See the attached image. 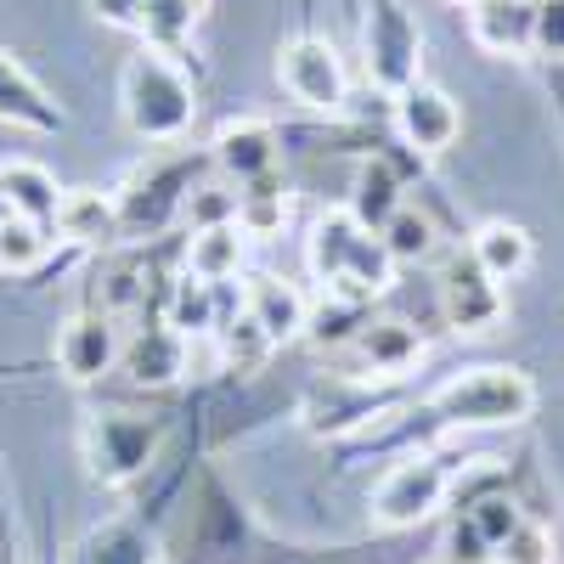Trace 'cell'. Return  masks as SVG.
<instances>
[{
	"mask_svg": "<svg viewBox=\"0 0 564 564\" xmlns=\"http://www.w3.org/2000/svg\"><path fill=\"white\" fill-rule=\"evenodd\" d=\"M395 130L406 135V148H417V153H446L457 141V130H463V113H457V102L446 97V90L406 85L395 97Z\"/></svg>",
	"mask_w": 564,
	"mask_h": 564,
	"instance_id": "obj_10",
	"label": "cell"
},
{
	"mask_svg": "<svg viewBox=\"0 0 564 564\" xmlns=\"http://www.w3.org/2000/svg\"><path fill=\"white\" fill-rule=\"evenodd\" d=\"M97 7V18H108V23H124V29H148V18H153V7L159 0H90Z\"/></svg>",
	"mask_w": 564,
	"mask_h": 564,
	"instance_id": "obj_31",
	"label": "cell"
},
{
	"mask_svg": "<svg viewBox=\"0 0 564 564\" xmlns=\"http://www.w3.org/2000/svg\"><path fill=\"white\" fill-rule=\"evenodd\" d=\"M52 249V226H34L23 215L0 220V271H34Z\"/></svg>",
	"mask_w": 564,
	"mask_h": 564,
	"instance_id": "obj_23",
	"label": "cell"
},
{
	"mask_svg": "<svg viewBox=\"0 0 564 564\" xmlns=\"http://www.w3.org/2000/svg\"><path fill=\"white\" fill-rule=\"evenodd\" d=\"M249 316L260 322V334L271 345L305 334V322H311L305 316V294L294 289V282H282V276H254L249 282Z\"/></svg>",
	"mask_w": 564,
	"mask_h": 564,
	"instance_id": "obj_15",
	"label": "cell"
},
{
	"mask_svg": "<svg viewBox=\"0 0 564 564\" xmlns=\"http://www.w3.org/2000/svg\"><path fill=\"white\" fill-rule=\"evenodd\" d=\"M215 164L231 170L243 186H249V181H265V175L276 170V135H271V124H260V119H231V124H220V135H215Z\"/></svg>",
	"mask_w": 564,
	"mask_h": 564,
	"instance_id": "obj_13",
	"label": "cell"
},
{
	"mask_svg": "<svg viewBox=\"0 0 564 564\" xmlns=\"http://www.w3.org/2000/svg\"><path fill=\"white\" fill-rule=\"evenodd\" d=\"M119 327L108 322V311H79L63 334H57V367L74 384H97L102 372L119 361Z\"/></svg>",
	"mask_w": 564,
	"mask_h": 564,
	"instance_id": "obj_9",
	"label": "cell"
},
{
	"mask_svg": "<svg viewBox=\"0 0 564 564\" xmlns=\"http://www.w3.org/2000/svg\"><path fill=\"white\" fill-rule=\"evenodd\" d=\"M0 198H7L12 215H23L34 226H57L63 186H57L52 170L34 164V159H7V164H0Z\"/></svg>",
	"mask_w": 564,
	"mask_h": 564,
	"instance_id": "obj_12",
	"label": "cell"
},
{
	"mask_svg": "<svg viewBox=\"0 0 564 564\" xmlns=\"http://www.w3.org/2000/svg\"><path fill=\"white\" fill-rule=\"evenodd\" d=\"M311 265L327 282V294L350 300V305L384 294L390 289V271H395V260L384 254V243L372 238V231L350 209H334V215L316 220V231H311Z\"/></svg>",
	"mask_w": 564,
	"mask_h": 564,
	"instance_id": "obj_1",
	"label": "cell"
},
{
	"mask_svg": "<svg viewBox=\"0 0 564 564\" xmlns=\"http://www.w3.org/2000/svg\"><path fill=\"white\" fill-rule=\"evenodd\" d=\"M423 564H457V558H446V553H435V558H423Z\"/></svg>",
	"mask_w": 564,
	"mask_h": 564,
	"instance_id": "obj_32",
	"label": "cell"
},
{
	"mask_svg": "<svg viewBox=\"0 0 564 564\" xmlns=\"http://www.w3.org/2000/svg\"><path fill=\"white\" fill-rule=\"evenodd\" d=\"M356 356L367 361V372L395 379V372H406V367L423 361V339H417V327L384 316V322H367L361 334H356Z\"/></svg>",
	"mask_w": 564,
	"mask_h": 564,
	"instance_id": "obj_14",
	"label": "cell"
},
{
	"mask_svg": "<svg viewBox=\"0 0 564 564\" xmlns=\"http://www.w3.org/2000/svg\"><path fill=\"white\" fill-rule=\"evenodd\" d=\"M491 564H553V531L542 520H520L497 542Z\"/></svg>",
	"mask_w": 564,
	"mask_h": 564,
	"instance_id": "obj_26",
	"label": "cell"
},
{
	"mask_svg": "<svg viewBox=\"0 0 564 564\" xmlns=\"http://www.w3.org/2000/svg\"><path fill=\"white\" fill-rule=\"evenodd\" d=\"M186 215H193V226H226V220H238V193H220V186H204V193L186 198Z\"/></svg>",
	"mask_w": 564,
	"mask_h": 564,
	"instance_id": "obj_28",
	"label": "cell"
},
{
	"mask_svg": "<svg viewBox=\"0 0 564 564\" xmlns=\"http://www.w3.org/2000/svg\"><path fill=\"white\" fill-rule=\"evenodd\" d=\"M401 204H406V198H401V181L390 175V164H367V170L356 175L350 215H356L367 231H384V226H390V215H395Z\"/></svg>",
	"mask_w": 564,
	"mask_h": 564,
	"instance_id": "obj_22",
	"label": "cell"
},
{
	"mask_svg": "<svg viewBox=\"0 0 564 564\" xmlns=\"http://www.w3.org/2000/svg\"><path fill=\"white\" fill-rule=\"evenodd\" d=\"M153 446H159V430L148 417L108 412V417L90 423V468H97V480H108V486L130 480L135 468H148Z\"/></svg>",
	"mask_w": 564,
	"mask_h": 564,
	"instance_id": "obj_8",
	"label": "cell"
},
{
	"mask_svg": "<svg viewBox=\"0 0 564 564\" xmlns=\"http://www.w3.org/2000/svg\"><path fill=\"white\" fill-rule=\"evenodd\" d=\"M7 215H12V209H7V198H0V220H7Z\"/></svg>",
	"mask_w": 564,
	"mask_h": 564,
	"instance_id": "obj_33",
	"label": "cell"
},
{
	"mask_svg": "<svg viewBox=\"0 0 564 564\" xmlns=\"http://www.w3.org/2000/svg\"><path fill=\"white\" fill-rule=\"evenodd\" d=\"M52 231H63L68 243H108V238H119V209H113V198L97 193V186H68Z\"/></svg>",
	"mask_w": 564,
	"mask_h": 564,
	"instance_id": "obj_16",
	"label": "cell"
},
{
	"mask_svg": "<svg viewBox=\"0 0 564 564\" xmlns=\"http://www.w3.org/2000/svg\"><path fill=\"white\" fill-rule=\"evenodd\" d=\"M0 119H12V124H29V130H57L63 113L57 102H45V90L0 52Z\"/></svg>",
	"mask_w": 564,
	"mask_h": 564,
	"instance_id": "obj_19",
	"label": "cell"
},
{
	"mask_svg": "<svg viewBox=\"0 0 564 564\" xmlns=\"http://www.w3.org/2000/svg\"><path fill=\"white\" fill-rule=\"evenodd\" d=\"M186 265H193L198 282H226V276H238V265H243V226H238V220H226V226H204V231H193Z\"/></svg>",
	"mask_w": 564,
	"mask_h": 564,
	"instance_id": "obj_20",
	"label": "cell"
},
{
	"mask_svg": "<svg viewBox=\"0 0 564 564\" xmlns=\"http://www.w3.org/2000/svg\"><path fill=\"white\" fill-rule=\"evenodd\" d=\"M361 45H367V74L379 79L384 90H395V97H401L406 85H417L423 34H417V23H412V12L401 7V0H372Z\"/></svg>",
	"mask_w": 564,
	"mask_h": 564,
	"instance_id": "obj_5",
	"label": "cell"
},
{
	"mask_svg": "<svg viewBox=\"0 0 564 564\" xmlns=\"http://www.w3.org/2000/svg\"><path fill=\"white\" fill-rule=\"evenodd\" d=\"M531 29H536V7H525V0H468V34L491 57L531 52Z\"/></svg>",
	"mask_w": 564,
	"mask_h": 564,
	"instance_id": "obj_11",
	"label": "cell"
},
{
	"mask_svg": "<svg viewBox=\"0 0 564 564\" xmlns=\"http://www.w3.org/2000/svg\"><path fill=\"white\" fill-rule=\"evenodd\" d=\"M468 254H475V265L486 276L508 282V276H520L531 265V231L513 226V220H486L475 238H468Z\"/></svg>",
	"mask_w": 564,
	"mask_h": 564,
	"instance_id": "obj_17",
	"label": "cell"
},
{
	"mask_svg": "<svg viewBox=\"0 0 564 564\" xmlns=\"http://www.w3.org/2000/svg\"><path fill=\"white\" fill-rule=\"evenodd\" d=\"M119 97H124V124H130L141 141H175V135L193 130V113H198L193 79H186L164 52L130 57Z\"/></svg>",
	"mask_w": 564,
	"mask_h": 564,
	"instance_id": "obj_2",
	"label": "cell"
},
{
	"mask_svg": "<svg viewBox=\"0 0 564 564\" xmlns=\"http://www.w3.org/2000/svg\"><path fill=\"white\" fill-rule=\"evenodd\" d=\"M525 7H536V0H525Z\"/></svg>",
	"mask_w": 564,
	"mask_h": 564,
	"instance_id": "obj_34",
	"label": "cell"
},
{
	"mask_svg": "<svg viewBox=\"0 0 564 564\" xmlns=\"http://www.w3.org/2000/svg\"><path fill=\"white\" fill-rule=\"evenodd\" d=\"M282 215H289V198L265 181H249V193H238V226H243V238H271V231L282 226Z\"/></svg>",
	"mask_w": 564,
	"mask_h": 564,
	"instance_id": "obj_24",
	"label": "cell"
},
{
	"mask_svg": "<svg viewBox=\"0 0 564 564\" xmlns=\"http://www.w3.org/2000/svg\"><path fill=\"white\" fill-rule=\"evenodd\" d=\"M209 289H215V282H198V276L175 282V300H170V327H175L181 339H186V334H209V327H215Z\"/></svg>",
	"mask_w": 564,
	"mask_h": 564,
	"instance_id": "obj_25",
	"label": "cell"
},
{
	"mask_svg": "<svg viewBox=\"0 0 564 564\" xmlns=\"http://www.w3.org/2000/svg\"><path fill=\"white\" fill-rule=\"evenodd\" d=\"M379 243H384V254H390L395 265L435 260V249H441V238H435V220L423 215L417 204H401V209L390 215V226L379 231Z\"/></svg>",
	"mask_w": 564,
	"mask_h": 564,
	"instance_id": "obj_21",
	"label": "cell"
},
{
	"mask_svg": "<svg viewBox=\"0 0 564 564\" xmlns=\"http://www.w3.org/2000/svg\"><path fill=\"white\" fill-rule=\"evenodd\" d=\"M441 311L457 334H486L502 322V282L475 265V254H452L441 265Z\"/></svg>",
	"mask_w": 564,
	"mask_h": 564,
	"instance_id": "obj_6",
	"label": "cell"
},
{
	"mask_svg": "<svg viewBox=\"0 0 564 564\" xmlns=\"http://www.w3.org/2000/svg\"><path fill=\"white\" fill-rule=\"evenodd\" d=\"M119 356H124L135 384H170V379H181V372H186V339L175 334V327H153V334H141Z\"/></svg>",
	"mask_w": 564,
	"mask_h": 564,
	"instance_id": "obj_18",
	"label": "cell"
},
{
	"mask_svg": "<svg viewBox=\"0 0 564 564\" xmlns=\"http://www.w3.org/2000/svg\"><path fill=\"white\" fill-rule=\"evenodd\" d=\"M276 74L289 85V97L316 108V113H339L345 102V68L334 57V45L327 40H289L276 57Z\"/></svg>",
	"mask_w": 564,
	"mask_h": 564,
	"instance_id": "obj_7",
	"label": "cell"
},
{
	"mask_svg": "<svg viewBox=\"0 0 564 564\" xmlns=\"http://www.w3.org/2000/svg\"><path fill=\"white\" fill-rule=\"evenodd\" d=\"M531 52H542V57H564V0H536Z\"/></svg>",
	"mask_w": 564,
	"mask_h": 564,
	"instance_id": "obj_29",
	"label": "cell"
},
{
	"mask_svg": "<svg viewBox=\"0 0 564 564\" xmlns=\"http://www.w3.org/2000/svg\"><path fill=\"white\" fill-rule=\"evenodd\" d=\"M446 491H452V463L446 457H406L379 480V491H372V520L384 531L423 525L446 502Z\"/></svg>",
	"mask_w": 564,
	"mask_h": 564,
	"instance_id": "obj_4",
	"label": "cell"
},
{
	"mask_svg": "<svg viewBox=\"0 0 564 564\" xmlns=\"http://www.w3.org/2000/svg\"><path fill=\"white\" fill-rule=\"evenodd\" d=\"M441 553L457 558V564H491V547H486V536H480L475 525H468V513L446 531V547H441Z\"/></svg>",
	"mask_w": 564,
	"mask_h": 564,
	"instance_id": "obj_30",
	"label": "cell"
},
{
	"mask_svg": "<svg viewBox=\"0 0 564 564\" xmlns=\"http://www.w3.org/2000/svg\"><path fill=\"white\" fill-rule=\"evenodd\" d=\"M536 406V390L520 367H475L441 384L435 412L463 423V430H502V423H525Z\"/></svg>",
	"mask_w": 564,
	"mask_h": 564,
	"instance_id": "obj_3",
	"label": "cell"
},
{
	"mask_svg": "<svg viewBox=\"0 0 564 564\" xmlns=\"http://www.w3.org/2000/svg\"><path fill=\"white\" fill-rule=\"evenodd\" d=\"M520 520H525L520 502L502 497V491H491V497H475V502H468V525H475V531L486 536V547H491V553H497V542H502L513 525H520Z\"/></svg>",
	"mask_w": 564,
	"mask_h": 564,
	"instance_id": "obj_27",
	"label": "cell"
}]
</instances>
